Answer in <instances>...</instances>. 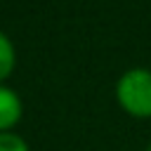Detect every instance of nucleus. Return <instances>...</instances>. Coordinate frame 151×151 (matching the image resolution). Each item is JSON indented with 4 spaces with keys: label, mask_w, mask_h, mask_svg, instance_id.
<instances>
[{
    "label": "nucleus",
    "mask_w": 151,
    "mask_h": 151,
    "mask_svg": "<svg viewBox=\"0 0 151 151\" xmlns=\"http://www.w3.org/2000/svg\"><path fill=\"white\" fill-rule=\"evenodd\" d=\"M116 101L132 118H151V71L130 68L116 80Z\"/></svg>",
    "instance_id": "1"
},
{
    "label": "nucleus",
    "mask_w": 151,
    "mask_h": 151,
    "mask_svg": "<svg viewBox=\"0 0 151 151\" xmlns=\"http://www.w3.org/2000/svg\"><path fill=\"white\" fill-rule=\"evenodd\" d=\"M0 151H31L28 142L17 132H0Z\"/></svg>",
    "instance_id": "4"
},
{
    "label": "nucleus",
    "mask_w": 151,
    "mask_h": 151,
    "mask_svg": "<svg viewBox=\"0 0 151 151\" xmlns=\"http://www.w3.org/2000/svg\"><path fill=\"white\" fill-rule=\"evenodd\" d=\"M146 151H151V142H149V146H146Z\"/></svg>",
    "instance_id": "5"
},
{
    "label": "nucleus",
    "mask_w": 151,
    "mask_h": 151,
    "mask_svg": "<svg viewBox=\"0 0 151 151\" xmlns=\"http://www.w3.org/2000/svg\"><path fill=\"white\" fill-rule=\"evenodd\" d=\"M24 101L17 94V90L0 85V132H12L14 125L21 120Z\"/></svg>",
    "instance_id": "2"
},
{
    "label": "nucleus",
    "mask_w": 151,
    "mask_h": 151,
    "mask_svg": "<svg viewBox=\"0 0 151 151\" xmlns=\"http://www.w3.org/2000/svg\"><path fill=\"white\" fill-rule=\"evenodd\" d=\"M14 66H17V50L9 40V35L0 31V85H2V80H7L12 76Z\"/></svg>",
    "instance_id": "3"
}]
</instances>
